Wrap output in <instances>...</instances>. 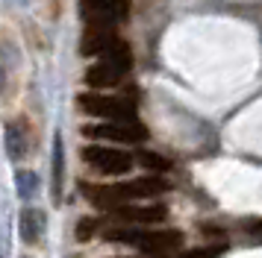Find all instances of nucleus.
<instances>
[{
    "label": "nucleus",
    "instance_id": "obj_15",
    "mask_svg": "<svg viewBox=\"0 0 262 258\" xmlns=\"http://www.w3.org/2000/svg\"><path fill=\"white\" fill-rule=\"evenodd\" d=\"M224 252V244H218V246H201V249H189L183 258H218Z\"/></svg>",
    "mask_w": 262,
    "mask_h": 258
},
{
    "label": "nucleus",
    "instance_id": "obj_6",
    "mask_svg": "<svg viewBox=\"0 0 262 258\" xmlns=\"http://www.w3.org/2000/svg\"><path fill=\"white\" fill-rule=\"evenodd\" d=\"M85 23L92 27H112L130 15V0H80Z\"/></svg>",
    "mask_w": 262,
    "mask_h": 258
},
{
    "label": "nucleus",
    "instance_id": "obj_14",
    "mask_svg": "<svg viewBox=\"0 0 262 258\" xmlns=\"http://www.w3.org/2000/svg\"><path fill=\"white\" fill-rule=\"evenodd\" d=\"M53 188H56V197H59L62 188V144L56 138V147H53Z\"/></svg>",
    "mask_w": 262,
    "mask_h": 258
},
{
    "label": "nucleus",
    "instance_id": "obj_2",
    "mask_svg": "<svg viewBox=\"0 0 262 258\" xmlns=\"http://www.w3.org/2000/svg\"><path fill=\"white\" fill-rule=\"evenodd\" d=\"M106 241H115V244H127L136 246L147 255H162V252H171L183 244V232L177 229H165V232H154V229H133V226H118V229H109Z\"/></svg>",
    "mask_w": 262,
    "mask_h": 258
},
{
    "label": "nucleus",
    "instance_id": "obj_4",
    "mask_svg": "<svg viewBox=\"0 0 262 258\" xmlns=\"http://www.w3.org/2000/svg\"><path fill=\"white\" fill-rule=\"evenodd\" d=\"M83 162L92 170H97V173L124 176V173H130L136 159L127 150H115V147H103V144H89V147H83Z\"/></svg>",
    "mask_w": 262,
    "mask_h": 258
},
{
    "label": "nucleus",
    "instance_id": "obj_12",
    "mask_svg": "<svg viewBox=\"0 0 262 258\" xmlns=\"http://www.w3.org/2000/svg\"><path fill=\"white\" fill-rule=\"evenodd\" d=\"M136 162L142 164V167H147L150 173H168L171 170V162H168L165 156H159V152H150V150H139L136 156H133Z\"/></svg>",
    "mask_w": 262,
    "mask_h": 258
},
{
    "label": "nucleus",
    "instance_id": "obj_9",
    "mask_svg": "<svg viewBox=\"0 0 262 258\" xmlns=\"http://www.w3.org/2000/svg\"><path fill=\"white\" fill-rule=\"evenodd\" d=\"M121 80H124V70L115 68V65H109V62H103V59H100V65H92V68L85 70V82L92 88H112Z\"/></svg>",
    "mask_w": 262,
    "mask_h": 258
},
{
    "label": "nucleus",
    "instance_id": "obj_5",
    "mask_svg": "<svg viewBox=\"0 0 262 258\" xmlns=\"http://www.w3.org/2000/svg\"><path fill=\"white\" fill-rule=\"evenodd\" d=\"M89 138H100V141H115V144H139L147 138V129L133 117V120H103L95 126L83 129Z\"/></svg>",
    "mask_w": 262,
    "mask_h": 258
},
{
    "label": "nucleus",
    "instance_id": "obj_10",
    "mask_svg": "<svg viewBox=\"0 0 262 258\" xmlns=\"http://www.w3.org/2000/svg\"><path fill=\"white\" fill-rule=\"evenodd\" d=\"M18 226H21V238H24L27 244H36L38 238H41V229H45V214L36 209H24Z\"/></svg>",
    "mask_w": 262,
    "mask_h": 258
},
{
    "label": "nucleus",
    "instance_id": "obj_3",
    "mask_svg": "<svg viewBox=\"0 0 262 258\" xmlns=\"http://www.w3.org/2000/svg\"><path fill=\"white\" fill-rule=\"evenodd\" d=\"M80 109L95 117H106V120H133L136 117V100L133 97H115V94L85 91L80 94Z\"/></svg>",
    "mask_w": 262,
    "mask_h": 258
},
{
    "label": "nucleus",
    "instance_id": "obj_1",
    "mask_svg": "<svg viewBox=\"0 0 262 258\" xmlns=\"http://www.w3.org/2000/svg\"><path fill=\"white\" fill-rule=\"evenodd\" d=\"M83 188L85 199L97 205V209H115L133 199H147V197H159L168 191V182L162 176H142V179H133V182H121V185H80Z\"/></svg>",
    "mask_w": 262,
    "mask_h": 258
},
{
    "label": "nucleus",
    "instance_id": "obj_13",
    "mask_svg": "<svg viewBox=\"0 0 262 258\" xmlns=\"http://www.w3.org/2000/svg\"><path fill=\"white\" fill-rule=\"evenodd\" d=\"M97 226H100V223H97L95 217H83V220L77 223V241H92L95 232H97Z\"/></svg>",
    "mask_w": 262,
    "mask_h": 258
},
{
    "label": "nucleus",
    "instance_id": "obj_11",
    "mask_svg": "<svg viewBox=\"0 0 262 258\" xmlns=\"http://www.w3.org/2000/svg\"><path fill=\"white\" fill-rule=\"evenodd\" d=\"M100 59L103 62H109V65H115V68H121L124 73L133 68V53H130V44L127 41H121V38H115L112 44L100 53Z\"/></svg>",
    "mask_w": 262,
    "mask_h": 258
},
{
    "label": "nucleus",
    "instance_id": "obj_7",
    "mask_svg": "<svg viewBox=\"0 0 262 258\" xmlns=\"http://www.w3.org/2000/svg\"><path fill=\"white\" fill-rule=\"evenodd\" d=\"M109 217L121 226H150V223L165 220V205H115L109 209Z\"/></svg>",
    "mask_w": 262,
    "mask_h": 258
},
{
    "label": "nucleus",
    "instance_id": "obj_8",
    "mask_svg": "<svg viewBox=\"0 0 262 258\" xmlns=\"http://www.w3.org/2000/svg\"><path fill=\"white\" fill-rule=\"evenodd\" d=\"M115 38H118V35H115L112 27H92V23H89V30H85V35H83V44H80V53H83V56H100Z\"/></svg>",
    "mask_w": 262,
    "mask_h": 258
}]
</instances>
